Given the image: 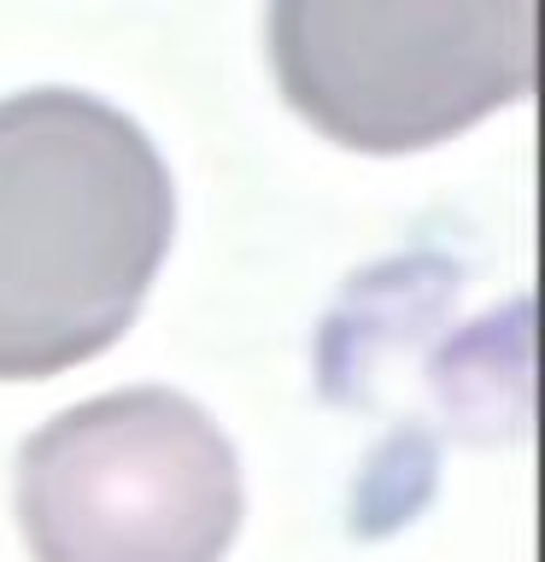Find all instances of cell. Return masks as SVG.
I'll return each instance as SVG.
<instances>
[{"label": "cell", "mask_w": 545, "mask_h": 562, "mask_svg": "<svg viewBox=\"0 0 545 562\" xmlns=\"http://www.w3.org/2000/svg\"><path fill=\"white\" fill-rule=\"evenodd\" d=\"M176 235L153 135L82 88L0 100V381H47L135 328Z\"/></svg>", "instance_id": "cell-1"}, {"label": "cell", "mask_w": 545, "mask_h": 562, "mask_svg": "<svg viewBox=\"0 0 545 562\" xmlns=\"http://www.w3.org/2000/svg\"><path fill=\"white\" fill-rule=\"evenodd\" d=\"M281 100L364 158L429 153L534 88V0H270Z\"/></svg>", "instance_id": "cell-2"}, {"label": "cell", "mask_w": 545, "mask_h": 562, "mask_svg": "<svg viewBox=\"0 0 545 562\" xmlns=\"http://www.w3.org/2000/svg\"><path fill=\"white\" fill-rule=\"evenodd\" d=\"M12 509L35 562H223L246 521L241 451L188 393L123 386L18 446Z\"/></svg>", "instance_id": "cell-3"}]
</instances>
